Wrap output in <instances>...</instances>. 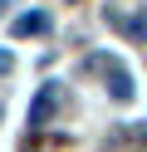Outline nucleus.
Returning a JSON list of instances; mask_svg holds the SVG:
<instances>
[{
    "label": "nucleus",
    "mask_w": 147,
    "mask_h": 152,
    "mask_svg": "<svg viewBox=\"0 0 147 152\" xmlns=\"http://www.w3.org/2000/svg\"><path fill=\"white\" fill-rule=\"evenodd\" d=\"M59 108V83H44V88L34 93V103H29V128H39V123H49V113Z\"/></svg>",
    "instance_id": "1"
},
{
    "label": "nucleus",
    "mask_w": 147,
    "mask_h": 152,
    "mask_svg": "<svg viewBox=\"0 0 147 152\" xmlns=\"http://www.w3.org/2000/svg\"><path fill=\"white\" fill-rule=\"evenodd\" d=\"M44 30H49V15H39V10L15 20V34H44Z\"/></svg>",
    "instance_id": "2"
},
{
    "label": "nucleus",
    "mask_w": 147,
    "mask_h": 152,
    "mask_svg": "<svg viewBox=\"0 0 147 152\" xmlns=\"http://www.w3.org/2000/svg\"><path fill=\"white\" fill-rule=\"evenodd\" d=\"M5 69H10V54H0V74H5Z\"/></svg>",
    "instance_id": "3"
}]
</instances>
